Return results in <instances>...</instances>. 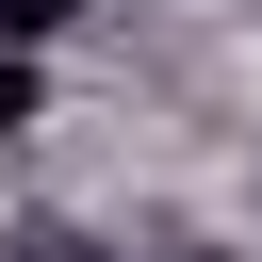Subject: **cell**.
Returning <instances> with one entry per match:
<instances>
[{"label": "cell", "mask_w": 262, "mask_h": 262, "mask_svg": "<svg viewBox=\"0 0 262 262\" xmlns=\"http://www.w3.org/2000/svg\"><path fill=\"white\" fill-rule=\"evenodd\" d=\"M82 0H0V49H33V33H66Z\"/></svg>", "instance_id": "6da1fadb"}, {"label": "cell", "mask_w": 262, "mask_h": 262, "mask_svg": "<svg viewBox=\"0 0 262 262\" xmlns=\"http://www.w3.org/2000/svg\"><path fill=\"white\" fill-rule=\"evenodd\" d=\"M0 131H33V49H0Z\"/></svg>", "instance_id": "7a4b0ae2"}, {"label": "cell", "mask_w": 262, "mask_h": 262, "mask_svg": "<svg viewBox=\"0 0 262 262\" xmlns=\"http://www.w3.org/2000/svg\"><path fill=\"white\" fill-rule=\"evenodd\" d=\"M196 262H229V246H196Z\"/></svg>", "instance_id": "3957f363"}]
</instances>
